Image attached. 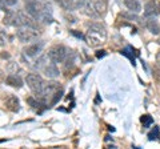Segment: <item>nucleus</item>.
Here are the masks:
<instances>
[{
	"mask_svg": "<svg viewBox=\"0 0 160 149\" xmlns=\"http://www.w3.org/2000/svg\"><path fill=\"white\" fill-rule=\"evenodd\" d=\"M95 36L98 37V40L100 43H103L102 40H104L107 36V31H106V28H104V26H102L100 23H91V24H88V40L89 43H91Z\"/></svg>",
	"mask_w": 160,
	"mask_h": 149,
	"instance_id": "nucleus-1",
	"label": "nucleus"
},
{
	"mask_svg": "<svg viewBox=\"0 0 160 149\" xmlns=\"http://www.w3.org/2000/svg\"><path fill=\"white\" fill-rule=\"evenodd\" d=\"M59 88H60L59 83H56V81L48 83V84H46V85H44V88H43L42 92L36 93V97H38L43 104H46L48 100H51V99L53 97L55 92H56Z\"/></svg>",
	"mask_w": 160,
	"mask_h": 149,
	"instance_id": "nucleus-2",
	"label": "nucleus"
},
{
	"mask_svg": "<svg viewBox=\"0 0 160 149\" xmlns=\"http://www.w3.org/2000/svg\"><path fill=\"white\" fill-rule=\"evenodd\" d=\"M69 49L64 46H55L48 51V59L51 60V63L58 64V63H63L66 59L67 53Z\"/></svg>",
	"mask_w": 160,
	"mask_h": 149,
	"instance_id": "nucleus-3",
	"label": "nucleus"
},
{
	"mask_svg": "<svg viewBox=\"0 0 160 149\" xmlns=\"http://www.w3.org/2000/svg\"><path fill=\"white\" fill-rule=\"evenodd\" d=\"M26 83H27L28 88L35 93L42 92L44 85H46V83H44L42 76H39L36 73H28L27 77H26Z\"/></svg>",
	"mask_w": 160,
	"mask_h": 149,
	"instance_id": "nucleus-4",
	"label": "nucleus"
},
{
	"mask_svg": "<svg viewBox=\"0 0 160 149\" xmlns=\"http://www.w3.org/2000/svg\"><path fill=\"white\" fill-rule=\"evenodd\" d=\"M38 29L29 28V27H20L16 31V36L22 43H29L38 39Z\"/></svg>",
	"mask_w": 160,
	"mask_h": 149,
	"instance_id": "nucleus-5",
	"label": "nucleus"
},
{
	"mask_svg": "<svg viewBox=\"0 0 160 149\" xmlns=\"http://www.w3.org/2000/svg\"><path fill=\"white\" fill-rule=\"evenodd\" d=\"M26 11H27V13L29 15V16H32L33 19L39 20L40 12H42V4H39L38 0H36V2L26 3Z\"/></svg>",
	"mask_w": 160,
	"mask_h": 149,
	"instance_id": "nucleus-6",
	"label": "nucleus"
},
{
	"mask_svg": "<svg viewBox=\"0 0 160 149\" xmlns=\"http://www.w3.org/2000/svg\"><path fill=\"white\" fill-rule=\"evenodd\" d=\"M40 22L46 23V24H51L53 22V17H52V9L49 4H42V12H40V17H39Z\"/></svg>",
	"mask_w": 160,
	"mask_h": 149,
	"instance_id": "nucleus-7",
	"label": "nucleus"
},
{
	"mask_svg": "<svg viewBox=\"0 0 160 149\" xmlns=\"http://www.w3.org/2000/svg\"><path fill=\"white\" fill-rule=\"evenodd\" d=\"M4 105H6V108L8 109V111H11V112H19V109H20V101H19V99L15 96V95H9L6 99V101H4Z\"/></svg>",
	"mask_w": 160,
	"mask_h": 149,
	"instance_id": "nucleus-8",
	"label": "nucleus"
},
{
	"mask_svg": "<svg viewBox=\"0 0 160 149\" xmlns=\"http://www.w3.org/2000/svg\"><path fill=\"white\" fill-rule=\"evenodd\" d=\"M83 9H84V13H86L88 17H92V19L99 17L96 7H95V0H86Z\"/></svg>",
	"mask_w": 160,
	"mask_h": 149,
	"instance_id": "nucleus-9",
	"label": "nucleus"
},
{
	"mask_svg": "<svg viewBox=\"0 0 160 149\" xmlns=\"http://www.w3.org/2000/svg\"><path fill=\"white\" fill-rule=\"evenodd\" d=\"M42 49H43V43H35V44H32V46L24 48L23 52L28 57H35V56H38V55L42 52Z\"/></svg>",
	"mask_w": 160,
	"mask_h": 149,
	"instance_id": "nucleus-10",
	"label": "nucleus"
},
{
	"mask_svg": "<svg viewBox=\"0 0 160 149\" xmlns=\"http://www.w3.org/2000/svg\"><path fill=\"white\" fill-rule=\"evenodd\" d=\"M43 72H44V74H46L48 79H56V77H59V74H60L59 68L56 67V64H53V63L49 64V65L44 67Z\"/></svg>",
	"mask_w": 160,
	"mask_h": 149,
	"instance_id": "nucleus-11",
	"label": "nucleus"
},
{
	"mask_svg": "<svg viewBox=\"0 0 160 149\" xmlns=\"http://www.w3.org/2000/svg\"><path fill=\"white\" fill-rule=\"evenodd\" d=\"M6 83L13 88H22L23 87V80L20 79L19 74H15V73L8 74L7 79H6Z\"/></svg>",
	"mask_w": 160,
	"mask_h": 149,
	"instance_id": "nucleus-12",
	"label": "nucleus"
},
{
	"mask_svg": "<svg viewBox=\"0 0 160 149\" xmlns=\"http://www.w3.org/2000/svg\"><path fill=\"white\" fill-rule=\"evenodd\" d=\"M158 4L155 2H148L144 8V16L146 17H151V16H156L158 15Z\"/></svg>",
	"mask_w": 160,
	"mask_h": 149,
	"instance_id": "nucleus-13",
	"label": "nucleus"
},
{
	"mask_svg": "<svg viewBox=\"0 0 160 149\" xmlns=\"http://www.w3.org/2000/svg\"><path fill=\"white\" fill-rule=\"evenodd\" d=\"M146 27H147V29L151 33H153V35H159L160 33V24L158 23V20L156 19H148L147 20V23H146Z\"/></svg>",
	"mask_w": 160,
	"mask_h": 149,
	"instance_id": "nucleus-14",
	"label": "nucleus"
},
{
	"mask_svg": "<svg viewBox=\"0 0 160 149\" xmlns=\"http://www.w3.org/2000/svg\"><path fill=\"white\" fill-rule=\"evenodd\" d=\"M124 6L131 12H135V13L142 11V4H140L139 0H124Z\"/></svg>",
	"mask_w": 160,
	"mask_h": 149,
	"instance_id": "nucleus-15",
	"label": "nucleus"
},
{
	"mask_svg": "<svg viewBox=\"0 0 160 149\" xmlns=\"http://www.w3.org/2000/svg\"><path fill=\"white\" fill-rule=\"evenodd\" d=\"M95 7H96L99 17L104 16V13L107 12V8H108V0H95Z\"/></svg>",
	"mask_w": 160,
	"mask_h": 149,
	"instance_id": "nucleus-16",
	"label": "nucleus"
},
{
	"mask_svg": "<svg viewBox=\"0 0 160 149\" xmlns=\"http://www.w3.org/2000/svg\"><path fill=\"white\" fill-rule=\"evenodd\" d=\"M47 57H48V55H43V56H40L38 60H35L33 64H32V68L33 69H44V67L47 65Z\"/></svg>",
	"mask_w": 160,
	"mask_h": 149,
	"instance_id": "nucleus-17",
	"label": "nucleus"
},
{
	"mask_svg": "<svg viewBox=\"0 0 160 149\" xmlns=\"http://www.w3.org/2000/svg\"><path fill=\"white\" fill-rule=\"evenodd\" d=\"M15 16H16V12L11 11V9H8L6 12V16L3 19V23L6 24V26H13V22H15Z\"/></svg>",
	"mask_w": 160,
	"mask_h": 149,
	"instance_id": "nucleus-18",
	"label": "nucleus"
},
{
	"mask_svg": "<svg viewBox=\"0 0 160 149\" xmlns=\"http://www.w3.org/2000/svg\"><path fill=\"white\" fill-rule=\"evenodd\" d=\"M75 59H76V53H75L73 51H68L66 59H64V67H66V68L72 67V65H73Z\"/></svg>",
	"mask_w": 160,
	"mask_h": 149,
	"instance_id": "nucleus-19",
	"label": "nucleus"
},
{
	"mask_svg": "<svg viewBox=\"0 0 160 149\" xmlns=\"http://www.w3.org/2000/svg\"><path fill=\"white\" fill-rule=\"evenodd\" d=\"M27 104H28V105H31L32 108H40L42 105H46V104H43L36 96H35V97H32V96L27 97Z\"/></svg>",
	"mask_w": 160,
	"mask_h": 149,
	"instance_id": "nucleus-20",
	"label": "nucleus"
},
{
	"mask_svg": "<svg viewBox=\"0 0 160 149\" xmlns=\"http://www.w3.org/2000/svg\"><path fill=\"white\" fill-rule=\"evenodd\" d=\"M58 3H59V6L63 9H66V11H73L72 0H58Z\"/></svg>",
	"mask_w": 160,
	"mask_h": 149,
	"instance_id": "nucleus-21",
	"label": "nucleus"
},
{
	"mask_svg": "<svg viewBox=\"0 0 160 149\" xmlns=\"http://www.w3.org/2000/svg\"><path fill=\"white\" fill-rule=\"evenodd\" d=\"M63 93H64V91L62 88H59L56 92H55V95H53V97L51 99V105H55V104H58L60 100H62V97H63Z\"/></svg>",
	"mask_w": 160,
	"mask_h": 149,
	"instance_id": "nucleus-22",
	"label": "nucleus"
},
{
	"mask_svg": "<svg viewBox=\"0 0 160 149\" xmlns=\"http://www.w3.org/2000/svg\"><path fill=\"white\" fill-rule=\"evenodd\" d=\"M123 55V56H126V57H128L129 60L132 61V64H135V56H133V49L131 48V47H127L126 49H123L122 52H120Z\"/></svg>",
	"mask_w": 160,
	"mask_h": 149,
	"instance_id": "nucleus-23",
	"label": "nucleus"
},
{
	"mask_svg": "<svg viewBox=\"0 0 160 149\" xmlns=\"http://www.w3.org/2000/svg\"><path fill=\"white\" fill-rule=\"evenodd\" d=\"M140 121L143 123L144 128H148V127H151L153 124V118L149 115H144V116H142V118H140Z\"/></svg>",
	"mask_w": 160,
	"mask_h": 149,
	"instance_id": "nucleus-24",
	"label": "nucleus"
},
{
	"mask_svg": "<svg viewBox=\"0 0 160 149\" xmlns=\"http://www.w3.org/2000/svg\"><path fill=\"white\" fill-rule=\"evenodd\" d=\"M159 133H160L159 128H158V127H155L152 131L148 133V140H151V141H152V140H156V138L159 137Z\"/></svg>",
	"mask_w": 160,
	"mask_h": 149,
	"instance_id": "nucleus-25",
	"label": "nucleus"
},
{
	"mask_svg": "<svg viewBox=\"0 0 160 149\" xmlns=\"http://www.w3.org/2000/svg\"><path fill=\"white\" fill-rule=\"evenodd\" d=\"M84 3H86V0H72L73 11H75V9H79V8H83L84 7Z\"/></svg>",
	"mask_w": 160,
	"mask_h": 149,
	"instance_id": "nucleus-26",
	"label": "nucleus"
},
{
	"mask_svg": "<svg viewBox=\"0 0 160 149\" xmlns=\"http://www.w3.org/2000/svg\"><path fill=\"white\" fill-rule=\"evenodd\" d=\"M122 16L128 19V20H138V16H136V13H135V12H132V13L124 12V13H122Z\"/></svg>",
	"mask_w": 160,
	"mask_h": 149,
	"instance_id": "nucleus-27",
	"label": "nucleus"
},
{
	"mask_svg": "<svg viewBox=\"0 0 160 149\" xmlns=\"http://www.w3.org/2000/svg\"><path fill=\"white\" fill-rule=\"evenodd\" d=\"M153 77H155V80L160 83V68H155L153 69Z\"/></svg>",
	"mask_w": 160,
	"mask_h": 149,
	"instance_id": "nucleus-28",
	"label": "nucleus"
},
{
	"mask_svg": "<svg viewBox=\"0 0 160 149\" xmlns=\"http://www.w3.org/2000/svg\"><path fill=\"white\" fill-rule=\"evenodd\" d=\"M4 44H6V35L0 32V46H4Z\"/></svg>",
	"mask_w": 160,
	"mask_h": 149,
	"instance_id": "nucleus-29",
	"label": "nucleus"
},
{
	"mask_svg": "<svg viewBox=\"0 0 160 149\" xmlns=\"http://www.w3.org/2000/svg\"><path fill=\"white\" fill-rule=\"evenodd\" d=\"M4 3H6L7 6H9V7H12V6H15V4L18 3V0H4Z\"/></svg>",
	"mask_w": 160,
	"mask_h": 149,
	"instance_id": "nucleus-30",
	"label": "nucleus"
},
{
	"mask_svg": "<svg viewBox=\"0 0 160 149\" xmlns=\"http://www.w3.org/2000/svg\"><path fill=\"white\" fill-rule=\"evenodd\" d=\"M106 56V51H98L96 52V57L98 59H102V57H104Z\"/></svg>",
	"mask_w": 160,
	"mask_h": 149,
	"instance_id": "nucleus-31",
	"label": "nucleus"
},
{
	"mask_svg": "<svg viewBox=\"0 0 160 149\" xmlns=\"http://www.w3.org/2000/svg\"><path fill=\"white\" fill-rule=\"evenodd\" d=\"M71 33L73 35V36L79 37V39H84V35H83V33H79V32H76V31H71Z\"/></svg>",
	"mask_w": 160,
	"mask_h": 149,
	"instance_id": "nucleus-32",
	"label": "nucleus"
},
{
	"mask_svg": "<svg viewBox=\"0 0 160 149\" xmlns=\"http://www.w3.org/2000/svg\"><path fill=\"white\" fill-rule=\"evenodd\" d=\"M6 6H7V4L4 3V0H0V11H6V9H4V8H6Z\"/></svg>",
	"mask_w": 160,
	"mask_h": 149,
	"instance_id": "nucleus-33",
	"label": "nucleus"
},
{
	"mask_svg": "<svg viewBox=\"0 0 160 149\" xmlns=\"http://www.w3.org/2000/svg\"><path fill=\"white\" fill-rule=\"evenodd\" d=\"M156 63H158V65L160 67V52H158V55H156Z\"/></svg>",
	"mask_w": 160,
	"mask_h": 149,
	"instance_id": "nucleus-34",
	"label": "nucleus"
},
{
	"mask_svg": "<svg viewBox=\"0 0 160 149\" xmlns=\"http://www.w3.org/2000/svg\"><path fill=\"white\" fill-rule=\"evenodd\" d=\"M2 57L3 59H9V55L8 53H2Z\"/></svg>",
	"mask_w": 160,
	"mask_h": 149,
	"instance_id": "nucleus-35",
	"label": "nucleus"
},
{
	"mask_svg": "<svg viewBox=\"0 0 160 149\" xmlns=\"http://www.w3.org/2000/svg\"><path fill=\"white\" fill-rule=\"evenodd\" d=\"M26 3H31V2H36V0H24Z\"/></svg>",
	"mask_w": 160,
	"mask_h": 149,
	"instance_id": "nucleus-36",
	"label": "nucleus"
}]
</instances>
